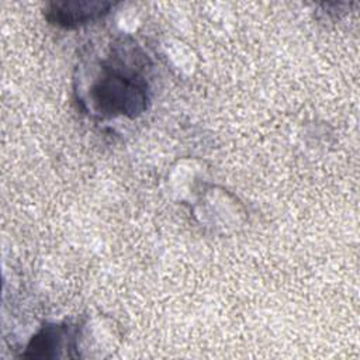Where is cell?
<instances>
[{
    "label": "cell",
    "mask_w": 360,
    "mask_h": 360,
    "mask_svg": "<svg viewBox=\"0 0 360 360\" xmlns=\"http://www.w3.org/2000/svg\"><path fill=\"white\" fill-rule=\"evenodd\" d=\"M146 69V56L138 48L114 45L96 68L80 103L101 118L141 115L150 100Z\"/></svg>",
    "instance_id": "cell-1"
},
{
    "label": "cell",
    "mask_w": 360,
    "mask_h": 360,
    "mask_svg": "<svg viewBox=\"0 0 360 360\" xmlns=\"http://www.w3.org/2000/svg\"><path fill=\"white\" fill-rule=\"evenodd\" d=\"M76 330L70 325H44L30 340L27 350L21 354L25 359H53L60 350L75 349Z\"/></svg>",
    "instance_id": "cell-3"
},
{
    "label": "cell",
    "mask_w": 360,
    "mask_h": 360,
    "mask_svg": "<svg viewBox=\"0 0 360 360\" xmlns=\"http://www.w3.org/2000/svg\"><path fill=\"white\" fill-rule=\"evenodd\" d=\"M114 4L100 0H65L49 3L45 17L62 28H76L105 15Z\"/></svg>",
    "instance_id": "cell-2"
}]
</instances>
